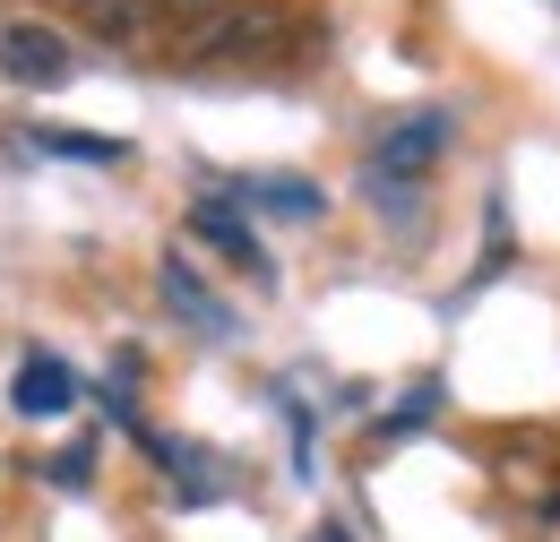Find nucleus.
Wrapping results in <instances>:
<instances>
[{
    "instance_id": "obj_8",
    "label": "nucleus",
    "mask_w": 560,
    "mask_h": 542,
    "mask_svg": "<svg viewBox=\"0 0 560 542\" xmlns=\"http://www.w3.org/2000/svg\"><path fill=\"white\" fill-rule=\"evenodd\" d=\"M190 9H199V0H190Z\"/></svg>"
},
{
    "instance_id": "obj_6",
    "label": "nucleus",
    "mask_w": 560,
    "mask_h": 542,
    "mask_svg": "<svg viewBox=\"0 0 560 542\" xmlns=\"http://www.w3.org/2000/svg\"><path fill=\"white\" fill-rule=\"evenodd\" d=\"M190 233H208L215 250H224V259H233V268H250V275H268V259H259V241H250V233H242V224H233V215H224V207H199V215H190Z\"/></svg>"
},
{
    "instance_id": "obj_5",
    "label": "nucleus",
    "mask_w": 560,
    "mask_h": 542,
    "mask_svg": "<svg viewBox=\"0 0 560 542\" xmlns=\"http://www.w3.org/2000/svg\"><path fill=\"white\" fill-rule=\"evenodd\" d=\"M70 397H78L70 362H52V353H26V362H18V388H9V405L26 413V422H44V413H70Z\"/></svg>"
},
{
    "instance_id": "obj_3",
    "label": "nucleus",
    "mask_w": 560,
    "mask_h": 542,
    "mask_svg": "<svg viewBox=\"0 0 560 542\" xmlns=\"http://www.w3.org/2000/svg\"><path fill=\"white\" fill-rule=\"evenodd\" d=\"M440 146H448V113H406L397 130L380 138V155H371V181H380V190H388V181H397V190H415L422 173L440 164Z\"/></svg>"
},
{
    "instance_id": "obj_1",
    "label": "nucleus",
    "mask_w": 560,
    "mask_h": 542,
    "mask_svg": "<svg viewBox=\"0 0 560 542\" xmlns=\"http://www.w3.org/2000/svg\"><path fill=\"white\" fill-rule=\"evenodd\" d=\"M319 44V26L293 9V0H233L215 9L208 26L182 35V61L190 69H284Z\"/></svg>"
},
{
    "instance_id": "obj_2",
    "label": "nucleus",
    "mask_w": 560,
    "mask_h": 542,
    "mask_svg": "<svg viewBox=\"0 0 560 542\" xmlns=\"http://www.w3.org/2000/svg\"><path fill=\"white\" fill-rule=\"evenodd\" d=\"M70 69H78L70 35L44 26V17H18V26L0 35V78H9V86H70Z\"/></svg>"
},
{
    "instance_id": "obj_4",
    "label": "nucleus",
    "mask_w": 560,
    "mask_h": 542,
    "mask_svg": "<svg viewBox=\"0 0 560 542\" xmlns=\"http://www.w3.org/2000/svg\"><path fill=\"white\" fill-rule=\"evenodd\" d=\"M70 17L95 35V44H155L164 0H70Z\"/></svg>"
},
{
    "instance_id": "obj_7",
    "label": "nucleus",
    "mask_w": 560,
    "mask_h": 542,
    "mask_svg": "<svg viewBox=\"0 0 560 542\" xmlns=\"http://www.w3.org/2000/svg\"><path fill=\"white\" fill-rule=\"evenodd\" d=\"M164 293H173V310H190V319H199L208 337H215V328H224V310H215L208 293H199V275L182 268V259H164Z\"/></svg>"
}]
</instances>
